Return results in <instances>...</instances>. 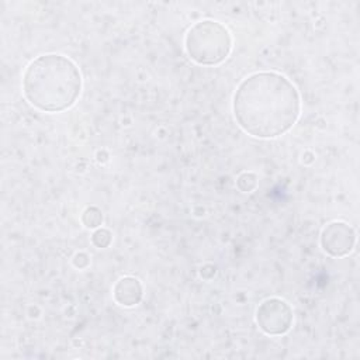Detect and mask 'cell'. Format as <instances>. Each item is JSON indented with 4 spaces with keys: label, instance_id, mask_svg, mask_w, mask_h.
<instances>
[{
    "label": "cell",
    "instance_id": "cell-1",
    "mask_svg": "<svg viewBox=\"0 0 360 360\" xmlns=\"http://www.w3.org/2000/svg\"><path fill=\"white\" fill-rule=\"evenodd\" d=\"M238 125L256 138H276L297 122L301 100L297 87L277 72H257L240 82L233 101Z\"/></svg>",
    "mask_w": 360,
    "mask_h": 360
},
{
    "label": "cell",
    "instance_id": "cell-2",
    "mask_svg": "<svg viewBox=\"0 0 360 360\" xmlns=\"http://www.w3.org/2000/svg\"><path fill=\"white\" fill-rule=\"evenodd\" d=\"M82 90V75L76 63L59 53L34 59L22 75V93L35 108L60 112L75 104Z\"/></svg>",
    "mask_w": 360,
    "mask_h": 360
},
{
    "label": "cell",
    "instance_id": "cell-3",
    "mask_svg": "<svg viewBox=\"0 0 360 360\" xmlns=\"http://www.w3.org/2000/svg\"><path fill=\"white\" fill-rule=\"evenodd\" d=\"M188 56L200 65H218L232 49V37L218 21L204 20L194 24L184 39Z\"/></svg>",
    "mask_w": 360,
    "mask_h": 360
},
{
    "label": "cell",
    "instance_id": "cell-4",
    "mask_svg": "<svg viewBox=\"0 0 360 360\" xmlns=\"http://www.w3.org/2000/svg\"><path fill=\"white\" fill-rule=\"evenodd\" d=\"M256 322L267 335H283L292 323V309L284 300L269 298L257 308Z\"/></svg>",
    "mask_w": 360,
    "mask_h": 360
},
{
    "label": "cell",
    "instance_id": "cell-5",
    "mask_svg": "<svg viewBox=\"0 0 360 360\" xmlns=\"http://www.w3.org/2000/svg\"><path fill=\"white\" fill-rule=\"evenodd\" d=\"M356 242L354 231L345 222H332L323 228L321 245L332 256L340 257L352 252Z\"/></svg>",
    "mask_w": 360,
    "mask_h": 360
},
{
    "label": "cell",
    "instance_id": "cell-6",
    "mask_svg": "<svg viewBox=\"0 0 360 360\" xmlns=\"http://www.w3.org/2000/svg\"><path fill=\"white\" fill-rule=\"evenodd\" d=\"M112 295L120 305L132 307L136 305L142 298V285L138 278L124 277L114 285Z\"/></svg>",
    "mask_w": 360,
    "mask_h": 360
},
{
    "label": "cell",
    "instance_id": "cell-7",
    "mask_svg": "<svg viewBox=\"0 0 360 360\" xmlns=\"http://www.w3.org/2000/svg\"><path fill=\"white\" fill-rule=\"evenodd\" d=\"M82 221L83 224L87 226V228H97L101 225L103 222V214L98 208L96 207H89L84 210L83 212V217H82Z\"/></svg>",
    "mask_w": 360,
    "mask_h": 360
},
{
    "label": "cell",
    "instance_id": "cell-8",
    "mask_svg": "<svg viewBox=\"0 0 360 360\" xmlns=\"http://www.w3.org/2000/svg\"><path fill=\"white\" fill-rule=\"evenodd\" d=\"M91 240L97 248H105L111 242V232L108 229H98L93 233Z\"/></svg>",
    "mask_w": 360,
    "mask_h": 360
}]
</instances>
